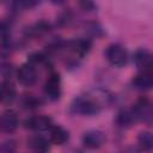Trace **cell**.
Masks as SVG:
<instances>
[{"label":"cell","instance_id":"cell-4","mask_svg":"<svg viewBox=\"0 0 153 153\" xmlns=\"http://www.w3.org/2000/svg\"><path fill=\"white\" fill-rule=\"evenodd\" d=\"M61 78L57 73H51L44 84V93L50 100H57L61 97Z\"/></svg>","mask_w":153,"mask_h":153},{"label":"cell","instance_id":"cell-16","mask_svg":"<svg viewBox=\"0 0 153 153\" xmlns=\"http://www.w3.org/2000/svg\"><path fill=\"white\" fill-rule=\"evenodd\" d=\"M137 142L145 152H151L153 148V136L149 131H141L137 136Z\"/></svg>","mask_w":153,"mask_h":153},{"label":"cell","instance_id":"cell-14","mask_svg":"<svg viewBox=\"0 0 153 153\" xmlns=\"http://www.w3.org/2000/svg\"><path fill=\"white\" fill-rule=\"evenodd\" d=\"M69 48L74 54L79 55V56H84L90 51L91 42L88 39H84V38L74 39V41L69 42Z\"/></svg>","mask_w":153,"mask_h":153},{"label":"cell","instance_id":"cell-13","mask_svg":"<svg viewBox=\"0 0 153 153\" xmlns=\"http://www.w3.org/2000/svg\"><path fill=\"white\" fill-rule=\"evenodd\" d=\"M153 80L149 72H142L133 79V86L139 91H148L152 88Z\"/></svg>","mask_w":153,"mask_h":153},{"label":"cell","instance_id":"cell-17","mask_svg":"<svg viewBox=\"0 0 153 153\" xmlns=\"http://www.w3.org/2000/svg\"><path fill=\"white\" fill-rule=\"evenodd\" d=\"M24 104H25L27 108H30V109H31V108H37V106H39V104H41V100L37 99V98L33 97V96H29V97L25 98Z\"/></svg>","mask_w":153,"mask_h":153},{"label":"cell","instance_id":"cell-6","mask_svg":"<svg viewBox=\"0 0 153 153\" xmlns=\"http://www.w3.org/2000/svg\"><path fill=\"white\" fill-rule=\"evenodd\" d=\"M105 142V134L102 130L92 129L82 135V143L88 149H97Z\"/></svg>","mask_w":153,"mask_h":153},{"label":"cell","instance_id":"cell-18","mask_svg":"<svg viewBox=\"0 0 153 153\" xmlns=\"http://www.w3.org/2000/svg\"><path fill=\"white\" fill-rule=\"evenodd\" d=\"M14 143L13 142H4L0 143V153H13Z\"/></svg>","mask_w":153,"mask_h":153},{"label":"cell","instance_id":"cell-1","mask_svg":"<svg viewBox=\"0 0 153 153\" xmlns=\"http://www.w3.org/2000/svg\"><path fill=\"white\" fill-rule=\"evenodd\" d=\"M71 111L82 116H92L100 111V105L88 97H78L73 100Z\"/></svg>","mask_w":153,"mask_h":153},{"label":"cell","instance_id":"cell-12","mask_svg":"<svg viewBox=\"0 0 153 153\" xmlns=\"http://www.w3.org/2000/svg\"><path fill=\"white\" fill-rule=\"evenodd\" d=\"M29 146L35 153H48L50 149L49 141L42 135H33L29 139Z\"/></svg>","mask_w":153,"mask_h":153},{"label":"cell","instance_id":"cell-3","mask_svg":"<svg viewBox=\"0 0 153 153\" xmlns=\"http://www.w3.org/2000/svg\"><path fill=\"white\" fill-rule=\"evenodd\" d=\"M135 121H143L148 124L152 122V104L147 98H140L130 109Z\"/></svg>","mask_w":153,"mask_h":153},{"label":"cell","instance_id":"cell-10","mask_svg":"<svg viewBox=\"0 0 153 153\" xmlns=\"http://www.w3.org/2000/svg\"><path fill=\"white\" fill-rule=\"evenodd\" d=\"M17 97L16 87L10 81L0 82V104L11 105Z\"/></svg>","mask_w":153,"mask_h":153},{"label":"cell","instance_id":"cell-8","mask_svg":"<svg viewBox=\"0 0 153 153\" xmlns=\"http://www.w3.org/2000/svg\"><path fill=\"white\" fill-rule=\"evenodd\" d=\"M25 126L26 128H30L32 130L43 131V130L50 129L54 124L51 118L48 116H31L25 121Z\"/></svg>","mask_w":153,"mask_h":153},{"label":"cell","instance_id":"cell-7","mask_svg":"<svg viewBox=\"0 0 153 153\" xmlns=\"http://www.w3.org/2000/svg\"><path fill=\"white\" fill-rule=\"evenodd\" d=\"M18 127V116L14 111L8 110L0 115V131L11 134Z\"/></svg>","mask_w":153,"mask_h":153},{"label":"cell","instance_id":"cell-15","mask_svg":"<svg viewBox=\"0 0 153 153\" xmlns=\"http://www.w3.org/2000/svg\"><path fill=\"white\" fill-rule=\"evenodd\" d=\"M116 122L120 127H130L134 122H135V117L131 112V110H121L118 114H117V117H116Z\"/></svg>","mask_w":153,"mask_h":153},{"label":"cell","instance_id":"cell-5","mask_svg":"<svg viewBox=\"0 0 153 153\" xmlns=\"http://www.w3.org/2000/svg\"><path fill=\"white\" fill-rule=\"evenodd\" d=\"M37 71L32 63H24L17 72L18 81L24 86H32L37 81Z\"/></svg>","mask_w":153,"mask_h":153},{"label":"cell","instance_id":"cell-19","mask_svg":"<svg viewBox=\"0 0 153 153\" xmlns=\"http://www.w3.org/2000/svg\"><path fill=\"white\" fill-rule=\"evenodd\" d=\"M0 73H1L4 76L11 75V73H12V67H11V65H8V63H2V65L0 66Z\"/></svg>","mask_w":153,"mask_h":153},{"label":"cell","instance_id":"cell-11","mask_svg":"<svg viewBox=\"0 0 153 153\" xmlns=\"http://www.w3.org/2000/svg\"><path fill=\"white\" fill-rule=\"evenodd\" d=\"M49 130H50L49 139H50V142H53L54 145L61 146L69 140V133L61 126H53Z\"/></svg>","mask_w":153,"mask_h":153},{"label":"cell","instance_id":"cell-9","mask_svg":"<svg viewBox=\"0 0 153 153\" xmlns=\"http://www.w3.org/2000/svg\"><path fill=\"white\" fill-rule=\"evenodd\" d=\"M134 63L140 71L149 72L151 66H152V55H151V53L145 48L137 49L134 54Z\"/></svg>","mask_w":153,"mask_h":153},{"label":"cell","instance_id":"cell-2","mask_svg":"<svg viewBox=\"0 0 153 153\" xmlns=\"http://www.w3.org/2000/svg\"><path fill=\"white\" fill-rule=\"evenodd\" d=\"M105 57L106 60L115 67H123L127 63L128 54L126 48L120 43H112L110 44L105 50Z\"/></svg>","mask_w":153,"mask_h":153}]
</instances>
